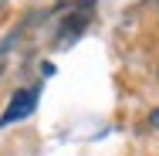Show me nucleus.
<instances>
[{"label":"nucleus","mask_w":159,"mask_h":156,"mask_svg":"<svg viewBox=\"0 0 159 156\" xmlns=\"http://www.w3.org/2000/svg\"><path fill=\"white\" fill-rule=\"evenodd\" d=\"M34 109H37V92H34V88H20V92H14V95H10V105H7L3 116H0V129H3V125L20 122V119H27Z\"/></svg>","instance_id":"obj_1"},{"label":"nucleus","mask_w":159,"mask_h":156,"mask_svg":"<svg viewBox=\"0 0 159 156\" xmlns=\"http://www.w3.org/2000/svg\"><path fill=\"white\" fill-rule=\"evenodd\" d=\"M146 122H149V129H156V132H159V109L149 112V119H146Z\"/></svg>","instance_id":"obj_2"}]
</instances>
